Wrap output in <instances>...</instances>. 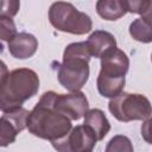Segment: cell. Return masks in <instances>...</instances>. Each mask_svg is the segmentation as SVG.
Returning <instances> with one entry per match:
<instances>
[{
  "label": "cell",
  "mask_w": 152,
  "mask_h": 152,
  "mask_svg": "<svg viewBox=\"0 0 152 152\" xmlns=\"http://www.w3.org/2000/svg\"><path fill=\"white\" fill-rule=\"evenodd\" d=\"M71 127V120L52 107L50 91L40 96L33 109L28 112L26 120V128L32 135L50 142L64 138Z\"/></svg>",
  "instance_id": "cell-1"
},
{
  "label": "cell",
  "mask_w": 152,
  "mask_h": 152,
  "mask_svg": "<svg viewBox=\"0 0 152 152\" xmlns=\"http://www.w3.org/2000/svg\"><path fill=\"white\" fill-rule=\"evenodd\" d=\"M38 90L39 77L34 70L19 68L10 71L0 83V110L7 113L23 107Z\"/></svg>",
  "instance_id": "cell-2"
},
{
  "label": "cell",
  "mask_w": 152,
  "mask_h": 152,
  "mask_svg": "<svg viewBox=\"0 0 152 152\" xmlns=\"http://www.w3.org/2000/svg\"><path fill=\"white\" fill-rule=\"evenodd\" d=\"M91 55L86 42L66 45L63 52V62L58 66L57 78L68 91L81 90L89 78V61Z\"/></svg>",
  "instance_id": "cell-3"
},
{
  "label": "cell",
  "mask_w": 152,
  "mask_h": 152,
  "mask_svg": "<svg viewBox=\"0 0 152 152\" xmlns=\"http://www.w3.org/2000/svg\"><path fill=\"white\" fill-rule=\"evenodd\" d=\"M101 69L96 80L97 91L101 96L113 99L124 91L126 74L129 69L127 55L116 46L108 49L100 57Z\"/></svg>",
  "instance_id": "cell-4"
},
{
  "label": "cell",
  "mask_w": 152,
  "mask_h": 152,
  "mask_svg": "<svg viewBox=\"0 0 152 152\" xmlns=\"http://www.w3.org/2000/svg\"><path fill=\"white\" fill-rule=\"evenodd\" d=\"M49 21L56 30L76 36L86 34L93 28L91 18L65 1H56L50 6Z\"/></svg>",
  "instance_id": "cell-5"
},
{
  "label": "cell",
  "mask_w": 152,
  "mask_h": 152,
  "mask_svg": "<svg viewBox=\"0 0 152 152\" xmlns=\"http://www.w3.org/2000/svg\"><path fill=\"white\" fill-rule=\"evenodd\" d=\"M110 114L121 122L145 120L151 116V102L142 95L137 93L121 91L108 103Z\"/></svg>",
  "instance_id": "cell-6"
},
{
  "label": "cell",
  "mask_w": 152,
  "mask_h": 152,
  "mask_svg": "<svg viewBox=\"0 0 152 152\" xmlns=\"http://www.w3.org/2000/svg\"><path fill=\"white\" fill-rule=\"evenodd\" d=\"M96 134L87 125H77L71 127L69 133L57 140L51 142L53 148L59 152H90L97 142Z\"/></svg>",
  "instance_id": "cell-7"
},
{
  "label": "cell",
  "mask_w": 152,
  "mask_h": 152,
  "mask_svg": "<svg viewBox=\"0 0 152 152\" xmlns=\"http://www.w3.org/2000/svg\"><path fill=\"white\" fill-rule=\"evenodd\" d=\"M52 107L70 120H80L89 109V102L86 94L81 90L70 91L69 94H57L50 91Z\"/></svg>",
  "instance_id": "cell-8"
},
{
  "label": "cell",
  "mask_w": 152,
  "mask_h": 152,
  "mask_svg": "<svg viewBox=\"0 0 152 152\" xmlns=\"http://www.w3.org/2000/svg\"><path fill=\"white\" fill-rule=\"evenodd\" d=\"M27 115L28 110L20 107L0 116V147H6L15 141L17 135L26 128Z\"/></svg>",
  "instance_id": "cell-9"
},
{
  "label": "cell",
  "mask_w": 152,
  "mask_h": 152,
  "mask_svg": "<svg viewBox=\"0 0 152 152\" xmlns=\"http://www.w3.org/2000/svg\"><path fill=\"white\" fill-rule=\"evenodd\" d=\"M38 49V39L27 32L17 33L8 42V51L17 59H27L32 57Z\"/></svg>",
  "instance_id": "cell-10"
},
{
  "label": "cell",
  "mask_w": 152,
  "mask_h": 152,
  "mask_svg": "<svg viewBox=\"0 0 152 152\" xmlns=\"http://www.w3.org/2000/svg\"><path fill=\"white\" fill-rule=\"evenodd\" d=\"M86 43L91 57L95 58H100L108 49L116 46L115 37L110 32L103 30H95L91 32Z\"/></svg>",
  "instance_id": "cell-11"
},
{
  "label": "cell",
  "mask_w": 152,
  "mask_h": 152,
  "mask_svg": "<svg viewBox=\"0 0 152 152\" xmlns=\"http://www.w3.org/2000/svg\"><path fill=\"white\" fill-rule=\"evenodd\" d=\"M83 124L89 126L94 131L99 141L103 140L104 137L110 131V124H109L104 112L99 109V108L88 109L84 114V122Z\"/></svg>",
  "instance_id": "cell-12"
},
{
  "label": "cell",
  "mask_w": 152,
  "mask_h": 152,
  "mask_svg": "<svg viewBox=\"0 0 152 152\" xmlns=\"http://www.w3.org/2000/svg\"><path fill=\"white\" fill-rule=\"evenodd\" d=\"M96 12L103 20L114 21L127 13V7L125 0H97Z\"/></svg>",
  "instance_id": "cell-13"
},
{
  "label": "cell",
  "mask_w": 152,
  "mask_h": 152,
  "mask_svg": "<svg viewBox=\"0 0 152 152\" xmlns=\"http://www.w3.org/2000/svg\"><path fill=\"white\" fill-rule=\"evenodd\" d=\"M131 37L140 43L148 44L152 42V27H151V13L141 15L140 18L133 20L129 25Z\"/></svg>",
  "instance_id": "cell-14"
},
{
  "label": "cell",
  "mask_w": 152,
  "mask_h": 152,
  "mask_svg": "<svg viewBox=\"0 0 152 152\" xmlns=\"http://www.w3.org/2000/svg\"><path fill=\"white\" fill-rule=\"evenodd\" d=\"M106 151L107 152H133V145L129 140V138H127L126 135H115L113 137L108 145L106 146Z\"/></svg>",
  "instance_id": "cell-15"
},
{
  "label": "cell",
  "mask_w": 152,
  "mask_h": 152,
  "mask_svg": "<svg viewBox=\"0 0 152 152\" xmlns=\"http://www.w3.org/2000/svg\"><path fill=\"white\" fill-rule=\"evenodd\" d=\"M17 34V27L11 17L0 15V40L10 42Z\"/></svg>",
  "instance_id": "cell-16"
},
{
  "label": "cell",
  "mask_w": 152,
  "mask_h": 152,
  "mask_svg": "<svg viewBox=\"0 0 152 152\" xmlns=\"http://www.w3.org/2000/svg\"><path fill=\"white\" fill-rule=\"evenodd\" d=\"M127 12L145 15L147 13H151V6L152 0H125Z\"/></svg>",
  "instance_id": "cell-17"
},
{
  "label": "cell",
  "mask_w": 152,
  "mask_h": 152,
  "mask_svg": "<svg viewBox=\"0 0 152 152\" xmlns=\"http://www.w3.org/2000/svg\"><path fill=\"white\" fill-rule=\"evenodd\" d=\"M20 8V0H0V15L15 17Z\"/></svg>",
  "instance_id": "cell-18"
},
{
  "label": "cell",
  "mask_w": 152,
  "mask_h": 152,
  "mask_svg": "<svg viewBox=\"0 0 152 152\" xmlns=\"http://www.w3.org/2000/svg\"><path fill=\"white\" fill-rule=\"evenodd\" d=\"M150 124H151V120L148 118V119H145L144 120V124L141 126V135L144 137V139L148 144H151L150 142Z\"/></svg>",
  "instance_id": "cell-19"
},
{
  "label": "cell",
  "mask_w": 152,
  "mask_h": 152,
  "mask_svg": "<svg viewBox=\"0 0 152 152\" xmlns=\"http://www.w3.org/2000/svg\"><path fill=\"white\" fill-rule=\"evenodd\" d=\"M7 74H8V68H7L6 63L0 59V83L4 81V78L7 76Z\"/></svg>",
  "instance_id": "cell-20"
}]
</instances>
